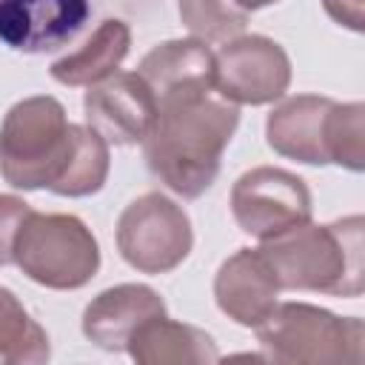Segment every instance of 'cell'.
I'll use <instances>...</instances> for the list:
<instances>
[{"label":"cell","instance_id":"ac0fdd59","mask_svg":"<svg viewBox=\"0 0 365 365\" xmlns=\"http://www.w3.org/2000/svg\"><path fill=\"white\" fill-rule=\"evenodd\" d=\"M177 11L182 26L200 40H231L248 23V11L231 0H177Z\"/></svg>","mask_w":365,"mask_h":365},{"label":"cell","instance_id":"5bb4252c","mask_svg":"<svg viewBox=\"0 0 365 365\" xmlns=\"http://www.w3.org/2000/svg\"><path fill=\"white\" fill-rule=\"evenodd\" d=\"M157 100L214 88V51L200 37L165 40L154 46L137 66Z\"/></svg>","mask_w":365,"mask_h":365},{"label":"cell","instance_id":"2e32d148","mask_svg":"<svg viewBox=\"0 0 365 365\" xmlns=\"http://www.w3.org/2000/svg\"><path fill=\"white\" fill-rule=\"evenodd\" d=\"M128 48H131L128 23L108 17L91 31V37L80 48H74L51 63V77L71 88L97 86L123 66V60L128 57Z\"/></svg>","mask_w":365,"mask_h":365},{"label":"cell","instance_id":"d6986e66","mask_svg":"<svg viewBox=\"0 0 365 365\" xmlns=\"http://www.w3.org/2000/svg\"><path fill=\"white\" fill-rule=\"evenodd\" d=\"M331 163L348 171L365 168V106L336 103L331 117Z\"/></svg>","mask_w":365,"mask_h":365},{"label":"cell","instance_id":"277c9868","mask_svg":"<svg viewBox=\"0 0 365 365\" xmlns=\"http://www.w3.org/2000/svg\"><path fill=\"white\" fill-rule=\"evenodd\" d=\"M254 331L265 359L282 365H356L365 356L362 319L311 302H277Z\"/></svg>","mask_w":365,"mask_h":365},{"label":"cell","instance_id":"52a82bcc","mask_svg":"<svg viewBox=\"0 0 365 365\" xmlns=\"http://www.w3.org/2000/svg\"><path fill=\"white\" fill-rule=\"evenodd\" d=\"M291 86L285 48L265 34H237L214 51V91L237 106L282 100Z\"/></svg>","mask_w":365,"mask_h":365},{"label":"cell","instance_id":"7402d4cb","mask_svg":"<svg viewBox=\"0 0 365 365\" xmlns=\"http://www.w3.org/2000/svg\"><path fill=\"white\" fill-rule=\"evenodd\" d=\"M237 9H242V11H257V9H265V6H271V3H277V0H231Z\"/></svg>","mask_w":365,"mask_h":365},{"label":"cell","instance_id":"ba28073f","mask_svg":"<svg viewBox=\"0 0 365 365\" xmlns=\"http://www.w3.org/2000/svg\"><path fill=\"white\" fill-rule=\"evenodd\" d=\"M314 211L302 177L274 165H257L237 177L231 188V214L248 237L268 240L285 228L308 222Z\"/></svg>","mask_w":365,"mask_h":365},{"label":"cell","instance_id":"9c48e42d","mask_svg":"<svg viewBox=\"0 0 365 365\" xmlns=\"http://www.w3.org/2000/svg\"><path fill=\"white\" fill-rule=\"evenodd\" d=\"M86 125L108 145H137L157 120V97L137 71H114L83 97Z\"/></svg>","mask_w":365,"mask_h":365},{"label":"cell","instance_id":"ffe728a7","mask_svg":"<svg viewBox=\"0 0 365 365\" xmlns=\"http://www.w3.org/2000/svg\"><path fill=\"white\" fill-rule=\"evenodd\" d=\"M31 205L23 197L0 194V265L14 262V237Z\"/></svg>","mask_w":365,"mask_h":365},{"label":"cell","instance_id":"3957f363","mask_svg":"<svg viewBox=\"0 0 365 365\" xmlns=\"http://www.w3.org/2000/svg\"><path fill=\"white\" fill-rule=\"evenodd\" d=\"M362 225L359 214L325 225L308 220L259 240V254L271 265L279 291H314L354 299L365 291Z\"/></svg>","mask_w":365,"mask_h":365},{"label":"cell","instance_id":"4fadbf2b","mask_svg":"<svg viewBox=\"0 0 365 365\" xmlns=\"http://www.w3.org/2000/svg\"><path fill=\"white\" fill-rule=\"evenodd\" d=\"M165 314V299L143 282L100 291L83 311V334L103 351H125L131 334L151 317Z\"/></svg>","mask_w":365,"mask_h":365},{"label":"cell","instance_id":"8992f818","mask_svg":"<svg viewBox=\"0 0 365 365\" xmlns=\"http://www.w3.org/2000/svg\"><path fill=\"white\" fill-rule=\"evenodd\" d=\"M194 228L182 205L160 191L131 200L117 220V251L140 274H168L191 254Z\"/></svg>","mask_w":365,"mask_h":365},{"label":"cell","instance_id":"7a4b0ae2","mask_svg":"<svg viewBox=\"0 0 365 365\" xmlns=\"http://www.w3.org/2000/svg\"><path fill=\"white\" fill-rule=\"evenodd\" d=\"M240 125V106L214 88L157 100V120L143 140L148 171L182 200L202 197Z\"/></svg>","mask_w":365,"mask_h":365},{"label":"cell","instance_id":"8fae6325","mask_svg":"<svg viewBox=\"0 0 365 365\" xmlns=\"http://www.w3.org/2000/svg\"><path fill=\"white\" fill-rule=\"evenodd\" d=\"M336 100L322 94H294L271 108L265 120L268 145L305 165H331V117Z\"/></svg>","mask_w":365,"mask_h":365},{"label":"cell","instance_id":"5b68a950","mask_svg":"<svg viewBox=\"0 0 365 365\" xmlns=\"http://www.w3.org/2000/svg\"><path fill=\"white\" fill-rule=\"evenodd\" d=\"M14 265L37 285L77 291L100 271V245L74 214L29 211L14 237Z\"/></svg>","mask_w":365,"mask_h":365},{"label":"cell","instance_id":"7c38bea8","mask_svg":"<svg viewBox=\"0 0 365 365\" xmlns=\"http://www.w3.org/2000/svg\"><path fill=\"white\" fill-rule=\"evenodd\" d=\"M220 311L242 328H257L279 302V282L259 248H237L214 277Z\"/></svg>","mask_w":365,"mask_h":365},{"label":"cell","instance_id":"44dd1931","mask_svg":"<svg viewBox=\"0 0 365 365\" xmlns=\"http://www.w3.org/2000/svg\"><path fill=\"white\" fill-rule=\"evenodd\" d=\"M365 0H322L328 17L351 31H362V20H365Z\"/></svg>","mask_w":365,"mask_h":365},{"label":"cell","instance_id":"6da1fadb","mask_svg":"<svg viewBox=\"0 0 365 365\" xmlns=\"http://www.w3.org/2000/svg\"><path fill=\"white\" fill-rule=\"evenodd\" d=\"M108 168V143L91 125L68 123L51 94L17 100L0 123V174L11 188L91 197L106 185Z\"/></svg>","mask_w":365,"mask_h":365},{"label":"cell","instance_id":"e0dca14e","mask_svg":"<svg viewBox=\"0 0 365 365\" xmlns=\"http://www.w3.org/2000/svg\"><path fill=\"white\" fill-rule=\"evenodd\" d=\"M48 334L23 308L14 291L0 285V362L3 365H40L48 362Z\"/></svg>","mask_w":365,"mask_h":365},{"label":"cell","instance_id":"30bf717a","mask_svg":"<svg viewBox=\"0 0 365 365\" xmlns=\"http://www.w3.org/2000/svg\"><path fill=\"white\" fill-rule=\"evenodd\" d=\"M91 0H0V43L23 54L68 46L88 23Z\"/></svg>","mask_w":365,"mask_h":365},{"label":"cell","instance_id":"9a60e30c","mask_svg":"<svg viewBox=\"0 0 365 365\" xmlns=\"http://www.w3.org/2000/svg\"><path fill=\"white\" fill-rule=\"evenodd\" d=\"M128 356L140 365H211L220 362L217 342L197 325L177 322L163 317H151L143 322L128 345Z\"/></svg>","mask_w":365,"mask_h":365}]
</instances>
